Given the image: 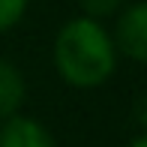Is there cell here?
<instances>
[{
	"instance_id": "6da1fadb",
	"label": "cell",
	"mask_w": 147,
	"mask_h": 147,
	"mask_svg": "<svg viewBox=\"0 0 147 147\" xmlns=\"http://www.w3.org/2000/svg\"><path fill=\"white\" fill-rule=\"evenodd\" d=\"M54 66L72 87H99L111 78L117 66V48L111 33L96 18H72L60 27L54 39Z\"/></svg>"
},
{
	"instance_id": "7a4b0ae2",
	"label": "cell",
	"mask_w": 147,
	"mask_h": 147,
	"mask_svg": "<svg viewBox=\"0 0 147 147\" xmlns=\"http://www.w3.org/2000/svg\"><path fill=\"white\" fill-rule=\"evenodd\" d=\"M114 48L135 63H147V0L126 6L114 27Z\"/></svg>"
},
{
	"instance_id": "3957f363",
	"label": "cell",
	"mask_w": 147,
	"mask_h": 147,
	"mask_svg": "<svg viewBox=\"0 0 147 147\" xmlns=\"http://www.w3.org/2000/svg\"><path fill=\"white\" fill-rule=\"evenodd\" d=\"M0 147H57L54 135L39 120L27 114H12L0 123Z\"/></svg>"
},
{
	"instance_id": "277c9868",
	"label": "cell",
	"mask_w": 147,
	"mask_h": 147,
	"mask_svg": "<svg viewBox=\"0 0 147 147\" xmlns=\"http://www.w3.org/2000/svg\"><path fill=\"white\" fill-rule=\"evenodd\" d=\"M24 96H27V81H24L21 69L12 60L0 57V120L18 114L24 105Z\"/></svg>"
},
{
	"instance_id": "5b68a950",
	"label": "cell",
	"mask_w": 147,
	"mask_h": 147,
	"mask_svg": "<svg viewBox=\"0 0 147 147\" xmlns=\"http://www.w3.org/2000/svg\"><path fill=\"white\" fill-rule=\"evenodd\" d=\"M27 12V0H0V33L12 30Z\"/></svg>"
},
{
	"instance_id": "8992f818",
	"label": "cell",
	"mask_w": 147,
	"mask_h": 147,
	"mask_svg": "<svg viewBox=\"0 0 147 147\" xmlns=\"http://www.w3.org/2000/svg\"><path fill=\"white\" fill-rule=\"evenodd\" d=\"M84 9V15L87 18H96V21H102V18L114 15V12L123 6V0H78Z\"/></svg>"
},
{
	"instance_id": "52a82bcc",
	"label": "cell",
	"mask_w": 147,
	"mask_h": 147,
	"mask_svg": "<svg viewBox=\"0 0 147 147\" xmlns=\"http://www.w3.org/2000/svg\"><path fill=\"white\" fill-rule=\"evenodd\" d=\"M126 147H147V132H144V135H138V138H132Z\"/></svg>"
}]
</instances>
